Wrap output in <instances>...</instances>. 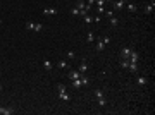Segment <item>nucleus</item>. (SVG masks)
I'll return each instance as SVG.
<instances>
[{"label": "nucleus", "mask_w": 155, "mask_h": 115, "mask_svg": "<svg viewBox=\"0 0 155 115\" xmlns=\"http://www.w3.org/2000/svg\"><path fill=\"white\" fill-rule=\"evenodd\" d=\"M100 21H102V17H100V16H97V17H93V22H100Z\"/></svg>", "instance_id": "c85d7f7f"}, {"label": "nucleus", "mask_w": 155, "mask_h": 115, "mask_svg": "<svg viewBox=\"0 0 155 115\" xmlns=\"http://www.w3.org/2000/svg\"><path fill=\"white\" fill-rule=\"evenodd\" d=\"M67 65H69L67 60H59V62H57V67H59V69H67Z\"/></svg>", "instance_id": "4468645a"}, {"label": "nucleus", "mask_w": 155, "mask_h": 115, "mask_svg": "<svg viewBox=\"0 0 155 115\" xmlns=\"http://www.w3.org/2000/svg\"><path fill=\"white\" fill-rule=\"evenodd\" d=\"M79 77H81V72H79V71H71V72H69V79H71V81H73V79H79Z\"/></svg>", "instance_id": "9b49d317"}, {"label": "nucleus", "mask_w": 155, "mask_h": 115, "mask_svg": "<svg viewBox=\"0 0 155 115\" xmlns=\"http://www.w3.org/2000/svg\"><path fill=\"white\" fill-rule=\"evenodd\" d=\"M126 2H128V0H114V9H116V10H121V9H124Z\"/></svg>", "instance_id": "f03ea898"}, {"label": "nucleus", "mask_w": 155, "mask_h": 115, "mask_svg": "<svg viewBox=\"0 0 155 115\" xmlns=\"http://www.w3.org/2000/svg\"><path fill=\"white\" fill-rule=\"evenodd\" d=\"M95 96H97V100H102V98H105L102 89H95Z\"/></svg>", "instance_id": "2eb2a0df"}, {"label": "nucleus", "mask_w": 155, "mask_h": 115, "mask_svg": "<svg viewBox=\"0 0 155 115\" xmlns=\"http://www.w3.org/2000/svg\"><path fill=\"white\" fill-rule=\"evenodd\" d=\"M136 82H138L140 86H145V84L148 82V79H147L145 76H138V77H136Z\"/></svg>", "instance_id": "9d476101"}, {"label": "nucleus", "mask_w": 155, "mask_h": 115, "mask_svg": "<svg viewBox=\"0 0 155 115\" xmlns=\"http://www.w3.org/2000/svg\"><path fill=\"white\" fill-rule=\"evenodd\" d=\"M67 57H69V58H74V57H76V53H74V52H69V53H67Z\"/></svg>", "instance_id": "c756f323"}, {"label": "nucleus", "mask_w": 155, "mask_h": 115, "mask_svg": "<svg viewBox=\"0 0 155 115\" xmlns=\"http://www.w3.org/2000/svg\"><path fill=\"white\" fill-rule=\"evenodd\" d=\"M43 14H45V16H52V14H57V9H55V7H48V9H45V10H43Z\"/></svg>", "instance_id": "ddd939ff"}, {"label": "nucleus", "mask_w": 155, "mask_h": 115, "mask_svg": "<svg viewBox=\"0 0 155 115\" xmlns=\"http://www.w3.org/2000/svg\"><path fill=\"white\" fill-rule=\"evenodd\" d=\"M0 24H2V19H0Z\"/></svg>", "instance_id": "473e14b6"}, {"label": "nucleus", "mask_w": 155, "mask_h": 115, "mask_svg": "<svg viewBox=\"0 0 155 115\" xmlns=\"http://www.w3.org/2000/svg\"><path fill=\"white\" fill-rule=\"evenodd\" d=\"M103 48H105V43L102 41V38H100L98 41H97V46H95V50H97V52H103Z\"/></svg>", "instance_id": "1a4fd4ad"}, {"label": "nucleus", "mask_w": 155, "mask_h": 115, "mask_svg": "<svg viewBox=\"0 0 155 115\" xmlns=\"http://www.w3.org/2000/svg\"><path fill=\"white\" fill-rule=\"evenodd\" d=\"M126 5H128V10H129L131 14H134V12H138V7H136V5H134L133 2H129V0H128V2H126Z\"/></svg>", "instance_id": "20e7f679"}, {"label": "nucleus", "mask_w": 155, "mask_h": 115, "mask_svg": "<svg viewBox=\"0 0 155 115\" xmlns=\"http://www.w3.org/2000/svg\"><path fill=\"white\" fill-rule=\"evenodd\" d=\"M83 19H84V22H86V24L93 22V17H91V16H88V14H84V16H83Z\"/></svg>", "instance_id": "aec40b11"}, {"label": "nucleus", "mask_w": 155, "mask_h": 115, "mask_svg": "<svg viewBox=\"0 0 155 115\" xmlns=\"http://www.w3.org/2000/svg\"><path fill=\"white\" fill-rule=\"evenodd\" d=\"M64 89H66L64 84H57V91H64Z\"/></svg>", "instance_id": "bb28decb"}, {"label": "nucleus", "mask_w": 155, "mask_h": 115, "mask_svg": "<svg viewBox=\"0 0 155 115\" xmlns=\"http://www.w3.org/2000/svg\"><path fill=\"white\" fill-rule=\"evenodd\" d=\"M71 86H73L74 89H79V88L83 86V82H81V79H73V82H71Z\"/></svg>", "instance_id": "f8f14e48"}, {"label": "nucleus", "mask_w": 155, "mask_h": 115, "mask_svg": "<svg viewBox=\"0 0 155 115\" xmlns=\"http://www.w3.org/2000/svg\"><path fill=\"white\" fill-rule=\"evenodd\" d=\"M102 41H103V43H105V45H109V43H110V39L107 38V36H103V38H102Z\"/></svg>", "instance_id": "cd10ccee"}, {"label": "nucleus", "mask_w": 155, "mask_h": 115, "mask_svg": "<svg viewBox=\"0 0 155 115\" xmlns=\"http://www.w3.org/2000/svg\"><path fill=\"white\" fill-rule=\"evenodd\" d=\"M59 98H60V100H64V101H69V100H71V96L67 95V91H66V89H64V91H59Z\"/></svg>", "instance_id": "423d86ee"}, {"label": "nucleus", "mask_w": 155, "mask_h": 115, "mask_svg": "<svg viewBox=\"0 0 155 115\" xmlns=\"http://www.w3.org/2000/svg\"><path fill=\"white\" fill-rule=\"evenodd\" d=\"M79 79H81V82H83V86H88V84H90V79H88L86 76H83V74H81V77H79Z\"/></svg>", "instance_id": "f3484780"}, {"label": "nucleus", "mask_w": 155, "mask_h": 115, "mask_svg": "<svg viewBox=\"0 0 155 115\" xmlns=\"http://www.w3.org/2000/svg\"><path fill=\"white\" fill-rule=\"evenodd\" d=\"M97 101H98V105H100V107H105V105H107V100H105V98H102V100H97Z\"/></svg>", "instance_id": "b1692460"}, {"label": "nucleus", "mask_w": 155, "mask_h": 115, "mask_svg": "<svg viewBox=\"0 0 155 115\" xmlns=\"http://www.w3.org/2000/svg\"><path fill=\"white\" fill-rule=\"evenodd\" d=\"M71 14H73V16H81V12L78 10L76 7H74V9H71Z\"/></svg>", "instance_id": "393cba45"}, {"label": "nucleus", "mask_w": 155, "mask_h": 115, "mask_svg": "<svg viewBox=\"0 0 155 115\" xmlns=\"http://www.w3.org/2000/svg\"><path fill=\"white\" fill-rule=\"evenodd\" d=\"M128 69H129L131 72H136V71H138V67H136V64H133V62H129V67H128Z\"/></svg>", "instance_id": "4be33fe9"}, {"label": "nucleus", "mask_w": 155, "mask_h": 115, "mask_svg": "<svg viewBox=\"0 0 155 115\" xmlns=\"http://www.w3.org/2000/svg\"><path fill=\"white\" fill-rule=\"evenodd\" d=\"M86 41H88V43H91V41H95V35H93L91 31H88V35H86Z\"/></svg>", "instance_id": "dca6fc26"}, {"label": "nucleus", "mask_w": 155, "mask_h": 115, "mask_svg": "<svg viewBox=\"0 0 155 115\" xmlns=\"http://www.w3.org/2000/svg\"><path fill=\"white\" fill-rule=\"evenodd\" d=\"M33 28H35V22L28 21V22H26V29H28V31H33Z\"/></svg>", "instance_id": "412c9836"}, {"label": "nucleus", "mask_w": 155, "mask_h": 115, "mask_svg": "<svg viewBox=\"0 0 155 115\" xmlns=\"http://www.w3.org/2000/svg\"><path fill=\"white\" fill-rule=\"evenodd\" d=\"M105 2H107V0H97V5H98V7H103Z\"/></svg>", "instance_id": "a878e982"}, {"label": "nucleus", "mask_w": 155, "mask_h": 115, "mask_svg": "<svg viewBox=\"0 0 155 115\" xmlns=\"http://www.w3.org/2000/svg\"><path fill=\"white\" fill-rule=\"evenodd\" d=\"M33 31H36V33H40V31H43V26H41L40 22H35V28H33Z\"/></svg>", "instance_id": "6ab92c4d"}, {"label": "nucleus", "mask_w": 155, "mask_h": 115, "mask_svg": "<svg viewBox=\"0 0 155 115\" xmlns=\"http://www.w3.org/2000/svg\"><path fill=\"white\" fill-rule=\"evenodd\" d=\"M86 3H88V5H90V7H91V5H93V3H95V0H86Z\"/></svg>", "instance_id": "7c9ffc66"}, {"label": "nucleus", "mask_w": 155, "mask_h": 115, "mask_svg": "<svg viewBox=\"0 0 155 115\" xmlns=\"http://www.w3.org/2000/svg\"><path fill=\"white\" fill-rule=\"evenodd\" d=\"M78 71H79L81 74H84V72L88 71V64H86V58H83V60H81V64H79V69H78Z\"/></svg>", "instance_id": "7ed1b4c3"}, {"label": "nucleus", "mask_w": 155, "mask_h": 115, "mask_svg": "<svg viewBox=\"0 0 155 115\" xmlns=\"http://www.w3.org/2000/svg\"><path fill=\"white\" fill-rule=\"evenodd\" d=\"M0 91H2V84H0Z\"/></svg>", "instance_id": "2f4dec72"}, {"label": "nucleus", "mask_w": 155, "mask_h": 115, "mask_svg": "<svg viewBox=\"0 0 155 115\" xmlns=\"http://www.w3.org/2000/svg\"><path fill=\"white\" fill-rule=\"evenodd\" d=\"M128 60H129V62H133V64H136V62H138V60H140V55H138V53H136V52H134V50H133V52H131V55H129V58H128Z\"/></svg>", "instance_id": "39448f33"}, {"label": "nucleus", "mask_w": 155, "mask_h": 115, "mask_svg": "<svg viewBox=\"0 0 155 115\" xmlns=\"http://www.w3.org/2000/svg\"><path fill=\"white\" fill-rule=\"evenodd\" d=\"M109 21H110V24H112V26H117V24H119V19H117L116 16H112V17H109Z\"/></svg>", "instance_id": "a211bd4d"}, {"label": "nucleus", "mask_w": 155, "mask_h": 115, "mask_svg": "<svg viewBox=\"0 0 155 115\" xmlns=\"http://www.w3.org/2000/svg\"><path fill=\"white\" fill-rule=\"evenodd\" d=\"M14 110L12 108H5V107H0V115H12Z\"/></svg>", "instance_id": "6e6552de"}, {"label": "nucleus", "mask_w": 155, "mask_h": 115, "mask_svg": "<svg viewBox=\"0 0 155 115\" xmlns=\"http://www.w3.org/2000/svg\"><path fill=\"white\" fill-rule=\"evenodd\" d=\"M43 67H45V71H52V69H53V64H52L48 58H45V60H43Z\"/></svg>", "instance_id": "0eeeda50"}, {"label": "nucleus", "mask_w": 155, "mask_h": 115, "mask_svg": "<svg viewBox=\"0 0 155 115\" xmlns=\"http://www.w3.org/2000/svg\"><path fill=\"white\" fill-rule=\"evenodd\" d=\"M145 12L147 14H152L154 12V5H145Z\"/></svg>", "instance_id": "5701e85b"}, {"label": "nucleus", "mask_w": 155, "mask_h": 115, "mask_svg": "<svg viewBox=\"0 0 155 115\" xmlns=\"http://www.w3.org/2000/svg\"><path fill=\"white\" fill-rule=\"evenodd\" d=\"M131 52H133V48H129V46H124V48L121 50V57H122V58H129Z\"/></svg>", "instance_id": "f257e3e1"}]
</instances>
